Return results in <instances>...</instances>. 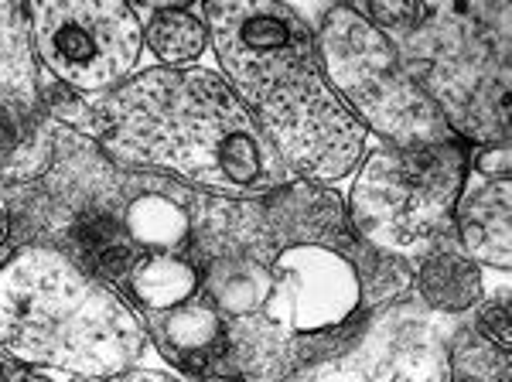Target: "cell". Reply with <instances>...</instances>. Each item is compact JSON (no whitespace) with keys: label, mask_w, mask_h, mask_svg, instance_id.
I'll use <instances>...</instances> for the list:
<instances>
[{"label":"cell","mask_w":512,"mask_h":382,"mask_svg":"<svg viewBox=\"0 0 512 382\" xmlns=\"http://www.w3.org/2000/svg\"><path fill=\"white\" fill-rule=\"evenodd\" d=\"M444 379H448V362L434 352H424L417 359H410V365L393 382H444Z\"/></svg>","instance_id":"cell-21"},{"label":"cell","mask_w":512,"mask_h":382,"mask_svg":"<svg viewBox=\"0 0 512 382\" xmlns=\"http://www.w3.org/2000/svg\"><path fill=\"white\" fill-rule=\"evenodd\" d=\"M72 243H76L82 263L103 277H123L134 267V239L110 215H82L72 229Z\"/></svg>","instance_id":"cell-14"},{"label":"cell","mask_w":512,"mask_h":382,"mask_svg":"<svg viewBox=\"0 0 512 382\" xmlns=\"http://www.w3.org/2000/svg\"><path fill=\"white\" fill-rule=\"evenodd\" d=\"M154 335L161 352H168L171 362L188 372H205L226 352V328L219 314L205 304H178L161 311V318L154 321Z\"/></svg>","instance_id":"cell-9"},{"label":"cell","mask_w":512,"mask_h":382,"mask_svg":"<svg viewBox=\"0 0 512 382\" xmlns=\"http://www.w3.org/2000/svg\"><path fill=\"white\" fill-rule=\"evenodd\" d=\"M280 212H284L287 226L297 229V236L308 239L304 246H325L328 243H349L345 232V205L332 188H321L315 181L308 185H294L280 198Z\"/></svg>","instance_id":"cell-12"},{"label":"cell","mask_w":512,"mask_h":382,"mask_svg":"<svg viewBox=\"0 0 512 382\" xmlns=\"http://www.w3.org/2000/svg\"><path fill=\"white\" fill-rule=\"evenodd\" d=\"M318 58L328 82L366 130L393 147L448 144L441 106L417 86L390 38L349 4L328 7L318 28Z\"/></svg>","instance_id":"cell-4"},{"label":"cell","mask_w":512,"mask_h":382,"mask_svg":"<svg viewBox=\"0 0 512 382\" xmlns=\"http://www.w3.org/2000/svg\"><path fill=\"white\" fill-rule=\"evenodd\" d=\"M21 382H52V379H48V376H24Z\"/></svg>","instance_id":"cell-24"},{"label":"cell","mask_w":512,"mask_h":382,"mask_svg":"<svg viewBox=\"0 0 512 382\" xmlns=\"http://www.w3.org/2000/svg\"><path fill=\"white\" fill-rule=\"evenodd\" d=\"M475 168L482 171L489 181H502V178H509L512 154H509V144H506V140H502V144H495V147H485V151H478Z\"/></svg>","instance_id":"cell-22"},{"label":"cell","mask_w":512,"mask_h":382,"mask_svg":"<svg viewBox=\"0 0 512 382\" xmlns=\"http://www.w3.org/2000/svg\"><path fill=\"white\" fill-rule=\"evenodd\" d=\"M72 382H96V379H89V376H79V379H72Z\"/></svg>","instance_id":"cell-25"},{"label":"cell","mask_w":512,"mask_h":382,"mask_svg":"<svg viewBox=\"0 0 512 382\" xmlns=\"http://www.w3.org/2000/svg\"><path fill=\"white\" fill-rule=\"evenodd\" d=\"M113 157L219 191L277 174L280 157L226 79L205 69H151L96 103Z\"/></svg>","instance_id":"cell-2"},{"label":"cell","mask_w":512,"mask_h":382,"mask_svg":"<svg viewBox=\"0 0 512 382\" xmlns=\"http://www.w3.org/2000/svg\"><path fill=\"white\" fill-rule=\"evenodd\" d=\"M461 253L482 260L489 267H509L512 260V185L509 178L489 181L454 205Z\"/></svg>","instance_id":"cell-8"},{"label":"cell","mask_w":512,"mask_h":382,"mask_svg":"<svg viewBox=\"0 0 512 382\" xmlns=\"http://www.w3.org/2000/svg\"><path fill=\"white\" fill-rule=\"evenodd\" d=\"M127 236L154 253H171L188 239V212L164 195H144L127 209Z\"/></svg>","instance_id":"cell-15"},{"label":"cell","mask_w":512,"mask_h":382,"mask_svg":"<svg viewBox=\"0 0 512 382\" xmlns=\"http://www.w3.org/2000/svg\"><path fill=\"white\" fill-rule=\"evenodd\" d=\"M465 171L468 154L458 140L369 154L349 191L355 232L379 253H420L448 226Z\"/></svg>","instance_id":"cell-5"},{"label":"cell","mask_w":512,"mask_h":382,"mask_svg":"<svg viewBox=\"0 0 512 382\" xmlns=\"http://www.w3.org/2000/svg\"><path fill=\"white\" fill-rule=\"evenodd\" d=\"M48 103H52L55 116L65 120V123H72V127H93V123H99V116H96L93 106L82 103L76 89H69V86L48 89Z\"/></svg>","instance_id":"cell-20"},{"label":"cell","mask_w":512,"mask_h":382,"mask_svg":"<svg viewBox=\"0 0 512 382\" xmlns=\"http://www.w3.org/2000/svg\"><path fill=\"white\" fill-rule=\"evenodd\" d=\"M144 38L164 65H185L202 55L205 41H209V28L185 7H164L147 24Z\"/></svg>","instance_id":"cell-16"},{"label":"cell","mask_w":512,"mask_h":382,"mask_svg":"<svg viewBox=\"0 0 512 382\" xmlns=\"http://www.w3.org/2000/svg\"><path fill=\"white\" fill-rule=\"evenodd\" d=\"M478 338H485L489 345L509 352L512 321H509V301H506V297H499L495 304H485V311L478 314Z\"/></svg>","instance_id":"cell-19"},{"label":"cell","mask_w":512,"mask_h":382,"mask_svg":"<svg viewBox=\"0 0 512 382\" xmlns=\"http://www.w3.org/2000/svg\"><path fill=\"white\" fill-rule=\"evenodd\" d=\"M0 348L11 359L89 379L134 369L144 325L59 249H21L0 267Z\"/></svg>","instance_id":"cell-3"},{"label":"cell","mask_w":512,"mask_h":382,"mask_svg":"<svg viewBox=\"0 0 512 382\" xmlns=\"http://www.w3.org/2000/svg\"><path fill=\"white\" fill-rule=\"evenodd\" d=\"M28 18L41 62L76 93L120 86L137 69L144 28L130 4H31Z\"/></svg>","instance_id":"cell-6"},{"label":"cell","mask_w":512,"mask_h":382,"mask_svg":"<svg viewBox=\"0 0 512 382\" xmlns=\"http://www.w3.org/2000/svg\"><path fill=\"white\" fill-rule=\"evenodd\" d=\"M448 382H509V352L485 338H461L448 365Z\"/></svg>","instance_id":"cell-17"},{"label":"cell","mask_w":512,"mask_h":382,"mask_svg":"<svg viewBox=\"0 0 512 382\" xmlns=\"http://www.w3.org/2000/svg\"><path fill=\"white\" fill-rule=\"evenodd\" d=\"M417 284L437 311H468L482 301V273L461 249H434L417 273Z\"/></svg>","instance_id":"cell-11"},{"label":"cell","mask_w":512,"mask_h":382,"mask_svg":"<svg viewBox=\"0 0 512 382\" xmlns=\"http://www.w3.org/2000/svg\"><path fill=\"white\" fill-rule=\"evenodd\" d=\"M359 301V270L338 249L301 243L280 253L270 294V314L280 325L304 335L332 331L352 318Z\"/></svg>","instance_id":"cell-7"},{"label":"cell","mask_w":512,"mask_h":382,"mask_svg":"<svg viewBox=\"0 0 512 382\" xmlns=\"http://www.w3.org/2000/svg\"><path fill=\"white\" fill-rule=\"evenodd\" d=\"M120 382H178V379L164 376V372H154V369H130V372H123Z\"/></svg>","instance_id":"cell-23"},{"label":"cell","mask_w":512,"mask_h":382,"mask_svg":"<svg viewBox=\"0 0 512 382\" xmlns=\"http://www.w3.org/2000/svg\"><path fill=\"white\" fill-rule=\"evenodd\" d=\"M427 7L424 4H369L366 7V18L373 28H379L386 35V31H410L417 28L420 21L427 18Z\"/></svg>","instance_id":"cell-18"},{"label":"cell","mask_w":512,"mask_h":382,"mask_svg":"<svg viewBox=\"0 0 512 382\" xmlns=\"http://www.w3.org/2000/svg\"><path fill=\"white\" fill-rule=\"evenodd\" d=\"M35 86L31 18L21 4H0V99L11 106H31Z\"/></svg>","instance_id":"cell-10"},{"label":"cell","mask_w":512,"mask_h":382,"mask_svg":"<svg viewBox=\"0 0 512 382\" xmlns=\"http://www.w3.org/2000/svg\"><path fill=\"white\" fill-rule=\"evenodd\" d=\"M130 290L147 311H171L188 304L198 287V273L188 260L175 253H147L130 267Z\"/></svg>","instance_id":"cell-13"},{"label":"cell","mask_w":512,"mask_h":382,"mask_svg":"<svg viewBox=\"0 0 512 382\" xmlns=\"http://www.w3.org/2000/svg\"><path fill=\"white\" fill-rule=\"evenodd\" d=\"M0 232H4V215H0Z\"/></svg>","instance_id":"cell-26"},{"label":"cell","mask_w":512,"mask_h":382,"mask_svg":"<svg viewBox=\"0 0 512 382\" xmlns=\"http://www.w3.org/2000/svg\"><path fill=\"white\" fill-rule=\"evenodd\" d=\"M212 48L280 164L308 181L359 168L366 127L328 82L301 14L287 4H209Z\"/></svg>","instance_id":"cell-1"}]
</instances>
